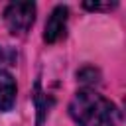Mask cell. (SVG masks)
<instances>
[{"label": "cell", "instance_id": "6", "mask_svg": "<svg viewBox=\"0 0 126 126\" xmlns=\"http://www.w3.org/2000/svg\"><path fill=\"white\" fill-rule=\"evenodd\" d=\"M77 79L85 85H93L98 81V71L94 67H83L81 71H77Z\"/></svg>", "mask_w": 126, "mask_h": 126}, {"label": "cell", "instance_id": "8", "mask_svg": "<svg viewBox=\"0 0 126 126\" xmlns=\"http://www.w3.org/2000/svg\"><path fill=\"white\" fill-rule=\"evenodd\" d=\"M4 59H6V53H4V49H2V47H0V63H2V61H4Z\"/></svg>", "mask_w": 126, "mask_h": 126}, {"label": "cell", "instance_id": "3", "mask_svg": "<svg viewBox=\"0 0 126 126\" xmlns=\"http://www.w3.org/2000/svg\"><path fill=\"white\" fill-rule=\"evenodd\" d=\"M67 16L69 10L67 6H55L45 22V32H43V39L47 43H55L65 35V28H67Z\"/></svg>", "mask_w": 126, "mask_h": 126}, {"label": "cell", "instance_id": "7", "mask_svg": "<svg viewBox=\"0 0 126 126\" xmlns=\"http://www.w3.org/2000/svg\"><path fill=\"white\" fill-rule=\"evenodd\" d=\"M83 6H85L87 10H110V8H114L116 4H114V2H104V4H102V2H85Z\"/></svg>", "mask_w": 126, "mask_h": 126}, {"label": "cell", "instance_id": "5", "mask_svg": "<svg viewBox=\"0 0 126 126\" xmlns=\"http://www.w3.org/2000/svg\"><path fill=\"white\" fill-rule=\"evenodd\" d=\"M33 100H35V108H37V126H41V124H43V120H45V114L49 112V106L53 104V100H51L47 94H43V93H41L39 83H35Z\"/></svg>", "mask_w": 126, "mask_h": 126}, {"label": "cell", "instance_id": "2", "mask_svg": "<svg viewBox=\"0 0 126 126\" xmlns=\"http://www.w3.org/2000/svg\"><path fill=\"white\" fill-rule=\"evenodd\" d=\"M4 20L10 33H26L35 20V4L33 2H12L4 10Z\"/></svg>", "mask_w": 126, "mask_h": 126}, {"label": "cell", "instance_id": "1", "mask_svg": "<svg viewBox=\"0 0 126 126\" xmlns=\"http://www.w3.org/2000/svg\"><path fill=\"white\" fill-rule=\"evenodd\" d=\"M69 114L79 126H116V108L102 94L81 89L69 102Z\"/></svg>", "mask_w": 126, "mask_h": 126}, {"label": "cell", "instance_id": "4", "mask_svg": "<svg viewBox=\"0 0 126 126\" xmlns=\"http://www.w3.org/2000/svg\"><path fill=\"white\" fill-rule=\"evenodd\" d=\"M16 102V81L14 77L0 69V112H6Z\"/></svg>", "mask_w": 126, "mask_h": 126}]
</instances>
